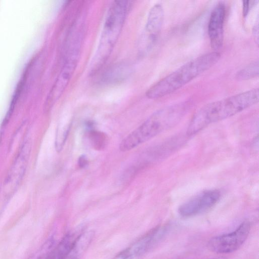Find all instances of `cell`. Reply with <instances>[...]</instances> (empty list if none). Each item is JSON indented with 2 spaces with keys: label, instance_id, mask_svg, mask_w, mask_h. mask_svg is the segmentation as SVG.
Here are the masks:
<instances>
[{
  "label": "cell",
  "instance_id": "1",
  "mask_svg": "<svg viewBox=\"0 0 259 259\" xmlns=\"http://www.w3.org/2000/svg\"><path fill=\"white\" fill-rule=\"evenodd\" d=\"M258 99L259 90L256 88L209 103L194 114L187 134L195 135L212 123L232 117L257 103Z\"/></svg>",
  "mask_w": 259,
  "mask_h": 259
},
{
  "label": "cell",
  "instance_id": "2",
  "mask_svg": "<svg viewBox=\"0 0 259 259\" xmlns=\"http://www.w3.org/2000/svg\"><path fill=\"white\" fill-rule=\"evenodd\" d=\"M190 103L182 102L164 107L151 115L121 142L119 149L129 151L160 133L174 127L182 119Z\"/></svg>",
  "mask_w": 259,
  "mask_h": 259
},
{
  "label": "cell",
  "instance_id": "3",
  "mask_svg": "<svg viewBox=\"0 0 259 259\" xmlns=\"http://www.w3.org/2000/svg\"><path fill=\"white\" fill-rule=\"evenodd\" d=\"M220 57L219 52H213L189 61L151 87L146 97L154 100L172 93L210 68Z\"/></svg>",
  "mask_w": 259,
  "mask_h": 259
},
{
  "label": "cell",
  "instance_id": "4",
  "mask_svg": "<svg viewBox=\"0 0 259 259\" xmlns=\"http://www.w3.org/2000/svg\"><path fill=\"white\" fill-rule=\"evenodd\" d=\"M127 1H115L108 11L99 45L91 64V73H97L110 56L119 37L131 7Z\"/></svg>",
  "mask_w": 259,
  "mask_h": 259
},
{
  "label": "cell",
  "instance_id": "5",
  "mask_svg": "<svg viewBox=\"0 0 259 259\" xmlns=\"http://www.w3.org/2000/svg\"><path fill=\"white\" fill-rule=\"evenodd\" d=\"M67 48L65 61L52 89L50 102L53 103L62 95L76 69L83 37L82 28L73 32Z\"/></svg>",
  "mask_w": 259,
  "mask_h": 259
},
{
  "label": "cell",
  "instance_id": "6",
  "mask_svg": "<svg viewBox=\"0 0 259 259\" xmlns=\"http://www.w3.org/2000/svg\"><path fill=\"white\" fill-rule=\"evenodd\" d=\"M250 230L249 222H242L234 231L211 238L208 248L218 253H228L237 250L247 239Z\"/></svg>",
  "mask_w": 259,
  "mask_h": 259
},
{
  "label": "cell",
  "instance_id": "7",
  "mask_svg": "<svg viewBox=\"0 0 259 259\" xmlns=\"http://www.w3.org/2000/svg\"><path fill=\"white\" fill-rule=\"evenodd\" d=\"M164 19L162 6L159 4L150 10L143 33L139 44L140 53H148L155 44L161 31Z\"/></svg>",
  "mask_w": 259,
  "mask_h": 259
},
{
  "label": "cell",
  "instance_id": "8",
  "mask_svg": "<svg viewBox=\"0 0 259 259\" xmlns=\"http://www.w3.org/2000/svg\"><path fill=\"white\" fill-rule=\"evenodd\" d=\"M220 192L217 189L202 191L181 204L178 211L183 217H190L205 212L220 200Z\"/></svg>",
  "mask_w": 259,
  "mask_h": 259
},
{
  "label": "cell",
  "instance_id": "9",
  "mask_svg": "<svg viewBox=\"0 0 259 259\" xmlns=\"http://www.w3.org/2000/svg\"><path fill=\"white\" fill-rule=\"evenodd\" d=\"M167 232L168 226H157L127 247L133 259L141 257L156 246L164 238Z\"/></svg>",
  "mask_w": 259,
  "mask_h": 259
},
{
  "label": "cell",
  "instance_id": "10",
  "mask_svg": "<svg viewBox=\"0 0 259 259\" xmlns=\"http://www.w3.org/2000/svg\"><path fill=\"white\" fill-rule=\"evenodd\" d=\"M225 15V5L221 2L213 9L210 16L208 34L211 47L215 51L221 49L223 44Z\"/></svg>",
  "mask_w": 259,
  "mask_h": 259
},
{
  "label": "cell",
  "instance_id": "11",
  "mask_svg": "<svg viewBox=\"0 0 259 259\" xmlns=\"http://www.w3.org/2000/svg\"><path fill=\"white\" fill-rule=\"evenodd\" d=\"M132 72L131 66L125 62H118L107 68L99 77L98 82L103 85H114L125 80Z\"/></svg>",
  "mask_w": 259,
  "mask_h": 259
},
{
  "label": "cell",
  "instance_id": "12",
  "mask_svg": "<svg viewBox=\"0 0 259 259\" xmlns=\"http://www.w3.org/2000/svg\"><path fill=\"white\" fill-rule=\"evenodd\" d=\"M82 230V228L79 227L66 233L46 259H66L76 239L83 232Z\"/></svg>",
  "mask_w": 259,
  "mask_h": 259
},
{
  "label": "cell",
  "instance_id": "13",
  "mask_svg": "<svg viewBox=\"0 0 259 259\" xmlns=\"http://www.w3.org/2000/svg\"><path fill=\"white\" fill-rule=\"evenodd\" d=\"M95 236L93 230L82 232L75 241L66 259H80Z\"/></svg>",
  "mask_w": 259,
  "mask_h": 259
},
{
  "label": "cell",
  "instance_id": "14",
  "mask_svg": "<svg viewBox=\"0 0 259 259\" xmlns=\"http://www.w3.org/2000/svg\"><path fill=\"white\" fill-rule=\"evenodd\" d=\"M258 61H254L237 72L235 77L243 80L254 78L258 75Z\"/></svg>",
  "mask_w": 259,
  "mask_h": 259
},
{
  "label": "cell",
  "instance_id": "15",
  "mask_svg": "<svg viewBox=\"0 0 259 259\" xmlns=\"http://www.w3.org/2000/svg\"><path fill=\"white\" fill-rule=\"evenodd\" d=\"M89 136L91 143L95 149L100 150L105 147L107 139L104 133L93 129L90 131Z\"/></svg>",
  "mask_w": 259,
  "mask_h": 259
},
{
  "label": "cell",
  "instance_id": "16",
  "mask_svg": "<svg viewBox=\"0 0 259 259\" xmlns=\"http://www.w3.org/2000/svg\"><path fill=\"white\" fill-rule=\"evenodd\" d=\"M71 125V122L69 121L58 127L55 142L56 148L58 152L61 151L66 142Z\"/></svg>",
  "mask_w": 259,
  "mask_h": 259
},
{
  "label": "cell",
  "instance_id": "17",
  "mask_svg": "<svg viewBox=\"0 0 259 259\" xmlns=\"http://www.w3.org/2000/svg\"><path fill=\"white\" fill-rule=\"evenodd\" d=\"M112 259H133L126 248L116 254Z\"/></svg>",
  "mask_w": 259,
  "mask_h": 259
},
{
  "label": "cell",
  "instance_id": "18",
  "mask_svg": "<svg viewBox=\"0 0 259 259\" xmlns=\"http://www.w3.org/2000/svg\"><path fill=\"white\" fill-rule=\"evenodd\" d=\"M77 163L81 168L86 167L89 163L87 157L85 155H80L78 158Z\"/></svg>",
  "mask_w": 259,
  "mask_h": 259
},
{
  "label": "cell",
  "instance_id": "19",
  "mask_svg": "<svg viewBox=\"0 0 259 259\" xmlns=\"http://www.w3.org/2000/svg\"><path fill=\"white\" fill-rule=\"evenodd\" d=\"M250 1H243V15L244 17H246L249 10V4Z\"/></svg>",
  "mask_w": 259,
  "mask_h": 259
},
{
  "label": "cell",
  "instance_id": "20",
  "mask_svg": "<svg viewBox=\"0 0 259 259\" xmlns=\"http://www.w3.org/2000/svg\"><path fill=\"white\" fill-rule=\"evenodd\" d=\"M258 23L257 21V22L255 23L254 25V27L253 28V34L254 36L255 37V39L256 41H257V44H258Z\"/></svg>",
  "mask_w": 259,
  "mask_h": 259
},
{
  "label": "cell",
  "instance_id": "21",
  "mask_svg": "<svg viewBox=\"0 0 259 259\" xmlns=\"http://www.w3.org/2000/svg\"><path fill=\"white\" fill-rule=\"evenodd\" d=\"M207 259H227L225 257H214V258H207Z\"/></svg>",
  "mask_w": 259,
  "mask_h": 259
}]
</instances>
